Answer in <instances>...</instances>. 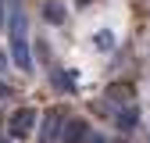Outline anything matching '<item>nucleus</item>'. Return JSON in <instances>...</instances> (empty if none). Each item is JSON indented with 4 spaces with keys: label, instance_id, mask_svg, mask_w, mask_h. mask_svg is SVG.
Returning <instances> with one entry per match:
<instances>
[{
    "label": "nucleus",
    "instance_id": "nucleus-1",
    "mask_svg": "<svg viewBox=\"0 0 150 143\" xmlns=\"http://www.w3.org/2000/svg\"><path fill=\"white\" fill-rule=\"evenodd\" d=\"M7 40H11V61L18 72H32V50H29V18L25 7L11 0V14H7Z\"/></svg>",
    "mask_w": 150,
    "mask_h": 143
},
{
    "label": "nucleus",
    "instance_id": "nucleus-2",
    "mask_svg": "<svg viewBox=\"0 0 150 143\" xmlns=\"http://www.w3.org/2000/svg\"><path fill=\"white\" fill-rule=\"evenodd\" d=\"M36 118H40V111H32V107H18V111L7 118V136H11V139H29L32 129H36Z\"/></svg>",
    "mask_w": 150,
    "mask_h": 143
},
{
    "label": "nucleus",
    "instance_id": "nucleus-3",
    "mask_svg": "<svg viewBox=\"0 0 150 143\" xmlns=\"http://www.w3.org/2000/svg\"><path fill=\"white\" fill-rule=\"evenodd\" d=\"M64 132V111L61 107H54V111L43 115V132H40V143H54V139H61Z\"/></svg>",
    "mask_w": 150,
    "mask_h": 143
},
{
    "label": "nucleus",
    "instance_id": "nucleus-4",
    "mask_svg": "<svg viewBox=\"0 0 150 143\" xmlns=\"http://www.w3.org/2000/svg\"><path fill=\"white\" fill-rule=\"evenodd\" d=\"M89 139V125L86 122H64V132H61V143H86Z\"/></svg>",
    "mask_w": 150,
    "mask_h": 143
},
{
    "label": "nucleus",
    "instance_id": "nucleus-5",
    "mask_svg": "<svg viewBox=\"0 0 150 143\" xmlns=\"http://www.w3.org/2000/svg\"><path fill=\"white\" fill-rule=\"evenodd\" d=\"M115 122H118V129H122V132H132V129H136V122H139V111H136L132 104H125V107H118Z\"/></svg>",
    "mask_w": 150,
    "mask_h": 143
},
{
    "label": "nucleus",
    "instance_id": "nucleus-6",
    "mask_svg": "<svg viewBox=\"0 0 150 143\" xmlns=\"http://www.w3.org/2000/svg\"><path fill=\"white\" fill-rule=\"evenodd\" d=\"M54 82H57V89H64V93H71V75H64V72H54Z\"/></svg>",
    "mask_w": 150,
    "mask_h": 143
},
{
    "label": "nucleus",
    "instance_id": "nucleus-7",
    "mask_svg": "<svg viewBox=\"0 0 150 143\" xmlns=\"http://www.w3.org/2000/svg\"><path fill=\"white\" fill-rule=\"evenodd\" d=\"M47 18L50 22H64V7L61 4H47Z\"/></svg>",
    "mask_w": 150,
    "mask_h": 143
},
{
    "label": "nucleus",
    "instance_id": "nucleus-8",
    "mask_svg": "<svg viewBox=\"0 0 150 143\" xmlns=\"http://www.w3.org/2000/svg\"><path fill=\"white\" fill-rule=\"evenodd\" d=\"M7 93H11V89H7V86H4V82H0V100H4V97H7Z\"/></svg>",
    "mask_w": 150,
    "mask_h": 143
},
{
    "label": "nucleus",
    "instance_id": "nucleus-9",
    "mask_svg": "<svg viewBox=\"0 0 150 143\" xmlns=\"http://www.w3.org/2000/svg\"><path fill=\"white\" fill-rule=\"evenodd\" d=\"M0 29H4V0H0Z\"/></svg>",
    "mask_w": 150,
    "mask_h": 143
},
{
    "label": "nucleus",
    "instance_id": "nucleus-10",
    "mask_svg": "<svg viewBox=\"0 0 150 143\" xmlns=\"http://www.w3.org/2000/svg\"><path fill=\"white\" fill-rule=\"evenodd\" d=\"M4 68H7V57H4V54H0V72H4Z\"/></svg>",
    "mask_w": 150,
    "mask_h": 143
},
{
    "label": "nucleus",
    "instance_id": "nucleus-11",
    "mask_svg": "<svg viewBox=\"0 0 150 143\" xmlns=\"http://www.w3.org/2000/svg\"><path fill=\"white\" fill-rule=\"evenodd\" d=\"M89 143H107V139H104V136H93V139H89Z\"/></svg>",
    "mask_w": 150,
    "mask_h": 143
}]
</instances>
